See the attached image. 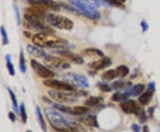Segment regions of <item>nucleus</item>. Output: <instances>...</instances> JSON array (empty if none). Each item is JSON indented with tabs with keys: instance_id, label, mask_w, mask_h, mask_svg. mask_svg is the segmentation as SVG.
Instances as JSON below:
<instances>
[{
	"instance_id": "1",
	"label": "nucleus",
	"mask_w": 160,
	"mask_h": 132,
	"mask_svg": "<svg viewBox=\"0 0 160 132\" xmlns=\"http://www.w3.org/2000/svg\"><path fill=\"white\" fill-rule=\"evenodd\" d=\"M45 113L50 125L57 132H80L81 127L75 120L69 119L60 111L45 108Z\"/></svg>"
},
{
	"instance_id": "2",
	"label": "nucleus",
	"mask_w": 160,
	"mask_h": 132,
	"mask_svg": "<svg viewBox=\"0 0 160 132\" xmlns=\"http://www.w3.org/2000/svg\"><path fill=\"white\" fill-rule=\"evenodd\" d=\"M32 42L34 45L39 48H63L67 46V42L65 40L53 37L49 34L39 33L32 37Z\"/></svg>"
},
{
	"instance_id": "3",
	"label": "nucleus",
	"mask_w": 160,
	"mask_h": 132,
	"mask_svg": "<svg viewBox=\"0 0 160 132\" xmlns=\"http://www.w3.org/2000/svg\"><path fill=\"white\" fill-rule=\"evenodd\" d=\"M45 21L53 27L63 29V30H71L74 27V22L63 15H59L55 13H47L45 16Z\"/></svg>"
},
{
	"instance_id": "4",
	"label": "nucleus",
	"mask_w": 160,
	"mask_h": 132,
	"mask_svg": "<svg viewBox=\"0 0 160 132\" xmlns=\"http://www.w3.org/2000/svg\"><path fill=\"white\" fill-rule=\"evenodd\" d=\"M48 95L54 101L58 103H73L77 100V98L73 93L65 92L63 91H49Z\"/></svg>"
},
{
	"instance_id": "5",
	"label": "nucleus",
	"mask_w": 160,
	"mask_h": 132,
	"mask_svg": "<svg viewBox=\"0 0 160 132\" xmlns=\"http://www.w3.org/2000/svg\"><path fill=\"white\" fill-rule=\"evenodd\" d=\"M30 65L31 67L33 68V70L36 72V74L44 79H52L54 77V73L53 71H51L48 67L42 65L38 61H37L36 60H30Z\"/></svg>"
},
{
	"instance_id": "6",
	"label": "nucleus",
	"mask_w": 160,
	"mask_h": 132,
	"mask_svg": "<svg viewBox=\"0 0 160 132\" xmlns=\"http://www.w3.org/2000/svg\"><path fill=\"white\" fill-rule=\"evenodd\" d=\"M44 84L46 87L52 88L56 91H63V92H73L75 90L74 86L70 83L54 79H47L44 81Z\"/></svg>"
},
{
	"instance_id": "7",
	"label": "nucleus",
	"mask_w": 160,
	"mask_h": 132,
	"mask_svg": "<svg viewBox=\"0 0 160 132\" xmlns=\"http://www.w3.org/2000/svg\"><path fill=\"white\" fill-rule=\"evenodd\" d=\"M28 3L31 5V6L40 8L45 12L60 10V5L53 0H30Z\"/></svg>"
},
{
	"instance_id": "8",
	"label": "nucleus",
	"mask_w": 160,
	"mask_h": 132,
	"mask_svg": "<svg viewBox=\"0 0 160 132\" xmlns=\"http://www.w3.org/2000/svg\"><path fill=\"white\" fill-rule=\"evenodd\" d=\"M44 61L45 63L48 66L52 67V68H57V69H67L69 68L70 65L68 62H67L66 60H62V58H58V57H54V56H50V55H46L44 58Z\"/></svg>"
},
{
	"instance_id": "9",
	"label": "nucleus",
	"mask_w": 160,
	"mask_h": 132,
	"mask_svg": "<svg viewBox=\"0 0 160 132\" xmlns=\"http://www.w3.org/2000/svg\"><path fill=\"white\" fill-rule=\"evenodd\" d=\"M121 110L126 114H139L141 112L140 106L137 105V103L134 100H125L120 104Z\"/></svg>"
},
{
	"instance_id": "10",
	"label": "nucleus",
	"mask_w": 160,
	"mask_h": 132,
	"mask_svg": "<svg viewBox=\"0 0 160 132\" xmlns=\"http://www.w3.org/2000/svg\"><path fill=\"white\" fill-rule=\"evenodd\" d=\"M65 79H66V81H68V83L73 84L75 86L88 87V81L83 76L74 75V74H68L65 76Z\"/></svg>"
},
{
	"instance_id": "11",
	"label": "nucleus",
	"mask_w": 160,
	"mask_h": 132,
	"mask_svg": "<svg viewBox=\"0 0 160 132\" xmlns=\"http://www.w3.org/2000/svg\"><path fill=\"white\" fill-rule=\"evenodd\" d=\"M112 61L108 57H102V59L94 61L93 63H91L89 66L91 67V69H93L94 71H98V70H102V69H105L107 67L111 65Z\"/></svg>"
},
{
	"instance_id": "12",
	"label": "nucleus",
	"mask_w": 160,
	"mask_h": 132,
	"mask_svg": "<svg viewBox=\"0 0 160 132\" xmlns=\"http://www.w3.org/2000/svg\"><path fill=\"white\" fill-rule=\"evenodd\" d=\"M61 55L64 58H66L67 60H68L69 61L78 64V65H82L84 63V60L82 59V57H80L78 55H76L74 53L68 52V51H62L61 52Z\"/></svg>"
},
{
	"instance_id": "13",
	"label": "nucleus",
	"mask_w": 160,
	"mask_h": 132,
	"mask_svg": "<svg viewBox=\"0 0 160 132\" xmlns=\"http://www.w3.org/2000/svg\"><path fill=\"white\" fill-rule=\"evenodd\" d=\"M153 93H154V90L149 88L147 92L142 93L141 96L139 97V102L142 106H147L148 104H149L152 97H153Z\"/></svg>"
},
{
	"instance_id": "14",
	"label": "nucleus",
	"mask_w": 160,
	"mask_h": 132,
	"mask_svg": "<svg viewBox=\"0 0 160 132\" xmlns=\"http://www.w3.org/2000/svg\"><path fill=\"white\" fill-rule=\"evenodd\" d=\"M27 50H28V52L30 55H32L35 58H45L46 56L45 53L43 50H41V48L36 46V45L28 44L27 46Z\"/></svg>"
},
{
	"instance_id": "15",
	"label": "nucleus",
	"mask_w": 160,
	"mask_h": 132,
	"mask_svg": "<svg viewBox=\"0 0 160 132\" xmlns=\"http://www.w3.org/2000/svg\"><path fill=\"white\" fill-rule=\"evenodd\" d=\"M81 121L85 124L86 126H89V127H95V128H98L99 127V123H98V121L95 115H87V116H85L81 119Z\"/></svg>"
},
{
	"instance_id": "16",
	"label": "nucleus",
	"mask_w": 160,
	"mask_h": 132,
	"mask_svg": "<svg viewBox=\"0 0 160 132\" xmlns=\"http://www.w3.org/2000/svg\"><path fill=\"white\" fill-rule=\"evenodd\" d=\"M36 114H37V117H38L40 127H41L43 132H47L46 122H45V121L44 119V116H43V114H42V112H41V110H40L39 106H37V107H36Z\"/></svg>"
},
{
	"instance_id": "17",
	"label": "nucleus",
	"mask_w": 160,
	"mask_h": 132,
	"mask_svg": "<svg viewBox=\"0 0 160 132\" xmlns=\"http://www.w3.org/2000/svg\"><path fill=\"white\" fill-rule=\"evenodd\" d=\"M103 98L101 97H91L85 101V105L86 106H96L102 104Z\"/></svg>"
},
{
	"instance_id": "18",
	"label": "nucleus",
	"mask_w": 160,
	"mask_h": 132,
	"mask_svg": "<svg viewBox=\"0 0 160 132\" xmlns=\"http://www.w3.org/2000/svg\"><path fill=\"white\" fill-rule=\"evenodd\" d=\"M83 54L86 56H93V57H104L103 53L99 49L95 48H87L83 51Z\"/></svg>"
},
{
	"instance_id": "19",
	"label": "nucleus",
	"mask_w": 160,
	"mask_h": 132,
	"mask_svg": "<svg viewBox=\"0 0 160 132\" xmlns=\"http://www.w3.org/2000/svg\"><path fill=\"white\" fill-rule=\"evenodd\" d=\"M102 79L110 81V80H113L118 77V72H117L116 69H109V70L104 72L102 75Z\"/></svg>"
},
{
	"instance_id": "20",
	"label": "nucleus",
	"mask_w": 160,
	"mask_h": 132,
	"mask_svg": "<svg viewBox=\"0 0 160 132\" xmlns=\"http://www.w3.org/2000/svg\"><path fill=\"white\" fill-rule=\"evenodd\" d=\"M72 110H73L74 115H82V114H85L89 112V108L87 106H75Z\"/></svg>"
},
{
	"instance_id": "21",
	"label": "nucleus",
	"mask_w": 160,
	"mask_h": 132,
	"mask_svg": "<svg viewBox=\"0 0 160 132\" xmlns=\"http://www.w3.org/2000/svg\"><path fill=\"white\" fill-rule=\"evenodd\" d=\"M5 60H6V67H7V70H8L10 76H15V69H14V66L11 61V56L9 54L5 55Z\"/></svg>"
},
{
	"instance_id": "22",
	"label": "nucleus",
	"mask_w": 160,
	"mask_h": 132,
	"mask_svg": "<svg viewBox=\"0 0 160 132\" xmlns=\"http://www.w3.org/2000/svg\"><path fill=\"white\" fill-rule=\"evenodd\" d=\"M128 98V94L126 93H119V92H116L114 93L111 97V100L115 101V102H119V101H125Z\"/></svg>"
},
{
	"instance_id": "23",
	"label": "nucleus",
	"mask_w": 160,
	"mask_h": 132,
	"mask_svg": "<svg viewBox=\"0 0 160 132\" xmlns=\"http://www.w3.org/2000/svg\"><path fill=\"white\" fill-rule=\"evenodd\" d=\"M7 90H8V92H9V95H10V97H11V99H12L13 109H14V111H15L17 114H19V113H20V109H19V106H18V101H17L16 96H15V94L13 93V92L10 88H7Z\"/></svg>"
},
{
	"instance_id": "24",
	"label": "nucleus",
	"mask_w": 160,
	"mask_h": 132,
	"mask_svg": "<svg viewBox=\"0 0 160 132\" xmlns=\"http://www.w3.org/2000/svg\"><path fill=\"white\" fill-rule=\"evenodd\" d=\"M117 72H118V76L120 78H123V77H125L128 74H129V68L126 66H124V65H121V66H118L116 68Z\"/></svg>"
},
{
	"instance_id": "25",
	"label": "nucleus",
	"mask_w": 160,
	"mask_h": 132,
	"mask_svg": "<svg viewBox=\"0 0 160 132\" xmlns=\"http://www.w3.org/2000/svg\"><path fill=\"white\" fill-rule=\"evenodd\" d=\"M19 67L20 70L22 71V73H25L26 72V60H25V57H24V53L22 50L20 53V59H19Z\"/></svg>"
},
{
	"instance_id": "26",
	"label": "nucleus",
	"mask_w": 160,
	"mask_h": 132,
	"mask_svg": "<svg viewBox=\"0 0 160 132\" xmlns=\"http://www.w3.org/2000/svg\"><path fill=\"white\" fill-rule=\"evenodd\" d=\"M55 109H57L60 112H62L64 114H73V110L69 107V106H62L60 104H53Z\"/></svg>"
},
{
	"instance_id": "27",
	"label": "nucleus",
	"mask_w": 160,
	"mask_h": 132,
	"mask_svg": "<svg viewBox=\"0 0 160 132\" xmlns=\"http://www.w3.org/2000/svg\"><path fill=\"white\" fill-rule=\"evenodd\" d=\"M145 90V85L144 84H136L135 86H133V90H132V94L133 96H137L140 95L144 92Z\"/></svg>"
},
{
	"instance_id": "28",
	"label": "nucleus",
	"mask_w": 160,
	"mask_h": 132,
	"mask_svg": "<svg viewBox=\"0 0 160 132\" xmlns=\"http://www.w3.org/2000/svg\"><path fill=\"white\" fill-rule=\"evenodd\" d=\"M20 114H21L22 122H23V123H26L27 120H28V116H27V112L26 109H25V105H24V103H22L21 106H20Z\"/></svg>"
},
{
	"instance_id": "29",
	"label": "nucleus",
	"mask_w": 160,
	"mask_h": 132,
	"mask_svg": "<svg viewBox=\"0 0 160 132\" xmlns=\"http://www.w3.org/2000/svg\"><path fill=\"white\" fill-rule=\"evenodd\" d=\"M0 32H1V35H2V40H3V44H8L9 43V39H8V37H7V32L5 30V28L4 27H1L0 28Z\"/></svg>"
},
{
	"instance_id": "30",
	"label": "nucleus",
	"mask_w": 160,
	"mask_h": 132,
	"mask_svg": "<svg viewBox=\"0 0 160 132\" xmlns=\"http://www.w3.org/2000/svg\"><path fill=\"white\" fill-rule=\"evenodd\" d=\"M99 89L102 92H109L112 91V88L108 84H104V83L103 84H100L99 85Z\"/></svg>"
},
{
	"instance_id": "31",
	"label": "nucleus",
	"mask_w": 160,
	"mask_h": 132,
	"mask_svg": "<svg viewBox=\"0 0 160 132\" xmlns=\"http://www.w3.org/2000/svg\"><path fill=\"white\" fill-rule=\"evenodd\" d=\"M125 85V82H122V81H118V82H115L113 84H112V89H114V90H118V89H121V88H123L124 86Z\"/></svg>"
},
{
	"instance_id": "32",
	"label": "nucleus",
	"mask_w": 160,
	"mask_h": 132,
	"mask_svg": "<svg viewBox=\"0 0 160 132\" xmlns=\"http://www.w3.org/2000/svg\"><path fill=\"white\" fill-rule=\"evenodd\" d=\"M110 4H112L113 5L115 6H118V7H120V6H124L123 5V2H121L120 0H109Z\"/></svg>"
},
{
	"instance_id": "33",
	"label": "nucleus",
	"mask_w": 160,
	"mask_h": 132,
	"mask_svg": "<svg viewBox=\"0 0 160 132\" xmlns=\"http://www.w3.org/2000/svg\"><path fill=\"white\" fill-rule=\"evenodd\" d=\"M14 11H15V14H16V20H17V23L20 24V13H19V10L17 8V6H14Z\"/></svg>"
},
{
	"instance_id": "34",
	"label": "nucleus",
	"mask_w": 160,
	"mask_h": 132,
	"mask_svg": "<svg viewBox=\"0 0 160 132\" xmlns=\"http://www.w3.org/2000/svg\"><path fill=\"white\" fill-rule=\"evenodd\" d=\"M8 117H9V119L11 120L12 121H15V120H16V116H15V114H14V113L13 112H10L9 114H8Z\"/></svg>"
},
{
	"instance_id": "35",
	"label": "nucleus",
	"mask_w": 160,
	"mask_h": 132,
	"mask_svg": "<svg viewBox=\"0 0 160 132\" xmlns=\"http://www.w3.org/2000/svg\"><path fill=\"white\" fill-rule=\"evenodd\" d=\"M132 129H133V130L134 132H140V128H139V126L137 124H133Z\"/></svg>"
},
{
	"instance_id": "36",
	"label": "nucleus",
	"mask_w": 160,
	"mask_h": 132,
	"mask_svg": "<svg viewBox=\"0 0 160 132\" xmlns=\"http://www.w3.org/2000/svg\"><path fill=\"white\" fill-rule=\"evenodd\" d=\"M143 132H149L148 128L147 126H144V127H143Z\"/></svg>"
},
{
	"instance_id": "37",
	"label": "nucleus",
	"mask_w": 160,
	"mask_h": 132,
	"mask_svg": "<svg viewBox=\"0 0 160 132\" xmlns=\"http://www.w3.org/2000/svg\"><path fill=\"white\" fill-rule=\"evenodd\" d=\"M24 35H26L25 37H29V33H27V32H24Z\"/></svg>"
},
{
	"instance_id": "38",
	"label": "nucleus",
	"mask_w": 160,
	"mask_h": 132,
	"mask_svg": "<svg viewBox=\"0 0 160 132\" xmlns=\"http://www.w3.org/2000/svg\"><path fill=\"white\" fill-rule=\"evenodd\" d=\"M120 1H121V2H123V3H124V2H125V0H120Z\"/></svg>"
},
{
	"instance_id": "39",
	"label": "nucleus",
	"mask_w": 160,
	"mask_h": 132,
	"mask_svg": "<svg viewBox=\"0 0 160 132\" xmlns=\"http://www.w3.org/2000/svg\"><path fill=\"white\" fill-rule=\"evenodd\" d=\"M27 132H32V131H30V130H28V131Z\"/></svg>"
},
{
	"instance_id": "40",
	"label": "nucleus",
	"mask_w": 160,
	"mask_h": 132,
	"mask_svg": "<svg viewBox=\"0 0 160 132\" xmlns=\"http://www.w3.org/2000/svg\"><path fill=\"white\" fill-rule=\"evenodd\" d=\"M28 2H29V1H30V0H28Z\"/></svg>"
}]
</instances>
